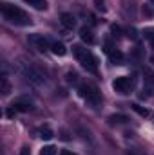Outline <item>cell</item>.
<instances>
[{
    "mask_svg": "<svg viewBox=\"0 0 154 155\" xmlns=\"http://www.w3.org/2000/svg\"><path fill=\"white\" fill-rule=\"evenodd\" d=\"M0 11H2L4 18H5L9 24H15V25H29V24H31V16H29L24 9H20V7H16V5H13V4L4 2V4L0 5Z\"/></svg>",
    "mask_w": 154,
    "mask_h": 155,
    "instance_id": "obj_1",
    "label": "cell"
},
{
    "mask_svg": "<svg viewBox=\"0 0 154 155\" xmlns=\"http://www.w3.org/2000/svg\"><path fill=\"white\" fill-rule=\"evenodd\" d=\"M73 54L76 56V60L80 61V65L91 72V74H96L98 72V63H96V58L93 56V52H89L87 49L80 47V45H73Z\"/></svg>",
    "mask_w": 154,
    "mask_h": 155,
    "instance_id": "obj_2",
    "label": "cell"
},
{
    "mask_svg": "<svg viewBox=\"0 0 154 155\" xmlns=\"http://www.w3.org/2000/svg\"><path fill=\"white\" fill-rule=\"evenodd\" d=\"M78 94H80V97H83V99H85L89 105H93V107H98L100 101H102V96H100L98 88H96L94 85H91V83L80 85V87H78Z\"/></svg>",
    "mask_w": 154,
    "mask_h": 155,
    "instance_id": "obj_3",
    "label": "cell"
},
{
    "mask_svg": "<svg viewBox=\"0 0 154 155\" xmlns=\"http://www.w3.org/2000/svg\"><path fill=\"white\" fill-rule=\"evenodd\" d=\"M22 74H24V78H26L31 85H35V87H40V85L45 83V74H44L40 69H37V67H26Z\"/></svg>",
    "mask_w": 154,
    "mask_h": 155,
    "instance_id": "obj_4",
    "label": "cell"
},
{
    "mask_svg": "<svg viewBox=\"0 0 154 155\" xmlns=\"http://www.w3.org/2000/svg\"><path fill=\"white\" fill-rule=\"evenodd\" d=\"M132 87H134L132 79L127 78V76H120V78H116L114 81H113V88H114V92L121 94V96L131 94V92H132Z\"/></svg>",
    "mask_w": 154,
    "mask_h": 155,
    "instance_id": "obj_5",
    "label": "cell"
},
{
    "mask_svg": "<svg viewBox=\"0 0 154 155\" xmlns=\"http://www.w3.org/2000/svg\"><path fill=\"white\" fill-rule=\"evenodd\" d=\"M27 41H29V45H33L38 52H45L47 49H51V43L47 41V38H44L42 35H29L27 36Z\"/></svg>",
    "mask_w": 154,
    "mask_h": 155,
    "instance_id": "obj_6",
    "label": "cell"
},
{
    "mask_svg": "<svg viewBox=\"0 0 154 155\" xmlns=\"http://www.w3.org/2000/svg\"><path fill=\"white\" fill-rule=\"evenodd\" d=\"M11 108H15L16 112H31L33 110V101L29 97H18L11 103Z\"/></svg>",
    "mask_w": 154,
    "mask_h": 155,
    "instance_id": "obj_7",
    "label": "cell"
},
{
    "mask_svg": "<svg viewBox=\"0 0 154 155\" xmlns=\"http://www.w3.org/2000/svg\"><path fill=\"white\" fill-rule=\"evenodd\" d=\"M60 22L65 29H75L76 27V18L71 15V13H62L60 15Z\"/></svg>",
    "mask_w": 154,
    "mask_h": 155,
    "instance_id": "obj_8",
    "label": "cell"
},
{
    "mask_svg": "<svg viewBox=\"0 0 154 155\" xmlns=\"http://www.w3.org/2000/svg\"><path fill=\"white\" fill-rule=\"evenodd\" d=\"M80 38L85 43H94V33L91 27H82L80 29Z\"/></svg>",
    "mask_w": 154,
    "mask_h": 155,
    "instance_id": "obj_9",
    "label": "cell"
},
{
    "mask_svg": "<svg viewBox=\"0 0 154 155\" xmlns=\"http://www.w3.org/2000/svg\"><path fill=\"white\" fill-rule=\"evenodd\" d=\"M51 52L54 56H65L67 54V49H65V45L62 41H53L51 43Z\"/></svg>",
    "mask_w": 154,
    "mask_h": 155,
    "instance_id": "obj_10",
    "label": "cell"
},
{
    "mask_svg": "<svg viewBox=\"0 0 154 155\" xmlns=\"http://www.w3.org/2000/svg\"><path fill=\"white\" fill-rule=\"evenodd\" d=\"M107 54H109V60H111V63H114V65H121V63H123V52H121V51L111 49Z\"/></svg>",
    "mask_w": 154,
    "mask_h": 155,
    "instance_id": "obj_11",
    "label": "cell"
},
{
    "mask_svg": "<svg viewBox=\"0 0 154 155\" xmlns=\"http://www.w3.org/2000/svg\"><path fill=\"white\" fill-rule=\"evenodd\" d=\"M38 135L44 139V141H49V139H53V135H54V134H53V130L45 124V126H40V128H38Z\"/></svg>",
    "mask_w": 154,
    "mask_h": 155,
    "instance_id": "obj_12",
    "label": "cell"
},
{
    "mask_svg": "<svg viewBox=\"0 0 154 155\" xmlns=\"http://www.w3.org/2000/svg\"><path fill=\"white\" fill-rule=\"evenodd\" d=\"M31 7H35V9H38V11H45L47 9V2L45 0H26Z\"/></svg>",
    "mask_w": 154,
    "mask_h": 155,
    "instance_id": "obj_13",
    "label": "cell"
},
{
    "mask_svg": "<svg viewBox=\"0 0 154 155\" xmlns=\"http://www.w3.org/2000/svg\"><path fill=\"white\" fill-rule=\"evenodd\" d=\"M0 85H2V96H9V94H11V83L7 81V78L5 76H2Z\"/></svg>",
    "mask_w": 154,
    "mask_h": 155,
    "instance_id": "obj_14",
    "label": "cell"
},
{
    "mask_svg": "<svg viewBox=\"0 0 154 155\" xmlns=\"http://www.w3.org/2000/svg\"><path fill=\"white\" fill-rule=\"evenodd\" d=\"M131 107H132V110H134L136 114H140L142 117H149V114H151V112H149L145 107H142V105H138V103H132Z\"/></svg>",
    "mask_w": 154,
    "mask_h": 155,
    "instance_id": "obj_15",
    "label": "cell"
},
{
    "mask_svg": "<svg viewBox=\"0 0 154 155\" xmlns=\"http://www.w3.org/2000/svg\"><path fill=\"white\" fill-rule=\"evenodd\" d=\"M109 121H111L113 124H123V123H127V121H129V117L121 116V114H114V116L109 117Z\"/></svg>",
    "mask_w": 154,
    "mask_h": 155,
    "instance_id": "obj_16",
    "label": "cell"
},
{
    "mask_svg": "<svg viewBox=\"0 0 154 155\" xmlns=\"http://www.w3.org/2000/svg\"><path fill=\"white\" fill-rule=\"evenodd\" d=\"M40 155H56V148L53 144H47L40 150Z\"/></svg>",
    "mask_w": 154,
    "mask_h": 155,
    "instance_id": "obj_17",
    "label": "cell"
},
{
    "mask_svg": "<svg viewBox=\"0 0 154 155\" xmlns=\"http://www.w3.org/2000/svg\"><path fill=\"white\" fill-rule=\"evenodd\" d=\"M65 81H67L69 85H76L78 83V74L76 72H67V74H65Z\"/></svg>",
    "mask_w": 154,
    "mask_h": 155,
    "instance_id": "obj_18",
    "label": "cell"
},
{
    "mask_svg": "<svg viewBox=\"0 0 154 155\" xmlns=\"http://www.w3.org/2000/svg\"><path fill=\"white\" fill-rule=\"evenodd\" d=\"M143 35H145V38L149 40V43H151V47L154 49V29H147V31H145Z\"/></svg>",
    "mask_w": 154,
    "mask_h": 155,
    "instance_id": "obj_19",
    "label": "cell"
},
{
    "mask_svg": "<svg viewBox=\"0 0 154 155\" xmlns=\"http://www.w3.org/2000/svg\"><path fill=\"white\" fill-rule=\"evenodd\" d=\"M94 5H96V9H98V11H102V13H105V11H107V7H105V2H103V0H94Z\"/></svg>",
    "mask_w": 154,
    "mask_h": 155,
    "instance_id": "obj_20",
    "label": "cell"
},
{
    "mask_svg": "<svg viewBox=\"0 0 154 155\" xmlns=\"http://www.w3.org/2000/svg\"><path fill=\"white\" fill-rule=\"evenodd\" d=\"M125 33H127V36H129L131 40L138 38V33H136V29H134V27H127V31H125Z\"/></svg>",
    "mask_w": 154,
    "mask_h": 155,
    "instance_id": "obj_21",
    "label": "cell"
},
{
    "mask_svg": "<svg viewBox=\"0 0 154 155\" xmlns=\"http://www.w3.org/2000/svg\"><path fill=\"white\" fill-rule=\"evenodd\" d=\"M111 33H113L114 36H120V33H121V29H120L118 25H113V27H111Z\"/></svg>",
    "mask_w": 154,
    "mask_h": 155,
    "instance_id": "obj_22",
    "label": "cell"
},
{
    "mask_svg": "<svg viewBox=\"0 0 154 155\" xmlns=\"http://www.w3.org/2000/svg\"><path fill=\"white\" fill-rule=\"evenodd\" d=\"M29 153H31V150H29L27 146H24V148H22V152H20V155H29Z\"/></svg>",
    "mask_w": 154,
    "mask_h": 155,
    "instance_id": "obj_23",
    "label": "cell"
},
{
    "mask_svg": "<svg viewBox=\"0 0 154 155\" xmlns=\"http://www.w3.org/2000/svg\"><path fill=\"white\" fill-rule=\"evenodd\" d=\"M143 13H145V15H147V16H151V15H152V11H151V9H149V7H147V5H145V7H143Z\"/></svg>",
    "mask_w": 154,
    "mask_h": 155,
    "instance_id": "obj_24",
    "label": "cell"
},
{
    "mask_svg": "<svg viewBox=\"0 0 154 155\" xmlns=\"http://www.w3.org/2000/svg\"><path fill=\"white\" fill-rule=\"evenodd\" d=\"M60 155H76V153H71L69 150H64V152H62V153H60Z\"/></svg>",
    "mask_w": 154,
    "mask_h": 155,
    "instance_id": "obj_25",
    "label": "cell"
},
{
    "mask_svg": "<svg viewBox=\"0 0 154 155\" xmlns=\"http://www.w3.org/2000/svg\"><path fill=\"white\" fill-rule=\"evenodd\" d=\"M151 2H152V4H154V0H151Z\"/></svg>",
    "mask_w": 154,
    "mask_h": 155,
    "instance_id": "obj_26",
    "label": "cell"
}]
</instances>
